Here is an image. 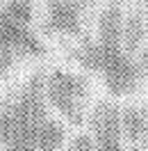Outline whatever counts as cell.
<instances>
[{
  "label": "cell",
  "instance_id": "6da1fadb",
  "mask_svg": "<svg viewBox=\"0 0 148 151\" xmlns=\"http://www.w3.org/2000/svg\"><path fill=\"white\" fill-rule=\"evenodd\" d=\"M43 78V71L32 73L0 101V151H59L66 144L64 124L50 114Z\"/></svg>",
  "mask_w": 148,
  "mask_h": 151
},
{
  "label": "cell",
  "instance_id": "7a4b0ae2",
  "mask_svg": "<svg viewBox=\"0 0 148 151\" xmlns=\"http://www.w3.org/2000/svg\"><path fill=\"white\" fill-rule=\"evenodd\" d=\"M123 2L110 0L98 19L96 37L82 39L68 50V60L80 64L84 71L96 73L112 96L134 94L144 80L139 62L123 44Z\"/></svg>",
  "mask_w": 148,
  "mask_h": 151
},
{
  "label": "cell",
  "instance_id": "3957f363",
  "mask_svg": "<svg viewBox=\"0 0 148 151\" xmlns=\"http://www.w3.org/2000/svg\"><path fill=\"white\" fill-rule=\"evenodd\" d=\"M32 0H7L0 7V78L9 76L18 60L43 57V39L32 28Z\"/></svg>",
  "mask_w": 148,
  "mask_h": 151
},
{
  "label": "cell",
  "instance_id": "277c9868",
  "mask_svg": "<svg viewBox=\"0 0 148 151\" xmlns=\"http://www.w3.org/2000/svg\"><path fill=\"white\" fill-rule=\"evenodd\" d=\"M43 92L48 105L59 112L71 126L87 122V105L91 99V83L82 73L66 69H53L43 78Z\"/></svg>",
  "mask_w": 148,
  "mask_h": 151
},
{
  "label": "cell",
  "instance_id": "5b68a950",
  "mask_svg": "<svg viewBox=\"0 0 148 151\" xmlns=\"http://www.w3.org/2000/svg\"><path fill=\"white\" fill-rule=\"evenodd\" d=\"M87 126L96 151H125L121 105H116L114 101H98L87 114Z\"/></svg>",
  "mask_w": 148,
  "mask_h": 151
},
{
  "label": "cell",
  "instance_id": "8992f818",
  "mask_svg": "<svg viewBox=\"0 0 148 151\" xmlns=\"http://www.w3.org/2000/svg\"><path fill=\"white\" fill-rule=\"evenodd\" d=\"M89 0H46L43 32L55 37L78 39L84 28V12Z\"/></svg>",
  "mask_w": 148,
  "mask_h": 151
},
{
  "label": "cell",
  "instance_id": "52a82bcc",
  "mask_svg": "<svg viewBox=\"0 0 148 151\" xmlns=\"http://www.w3.org/2000/svg\"><path fill=\"white\" fill-rule=\"evenodd\" d=\"M123 140L130 151H141L144 140V105H125L121 108Z\"/></svg>",
  "mask_w": 148,
  "mask_h": 151
},
{
  "label": "cell",
  "instance_id": "ba28073f",
  "mask_svg": "<svg viewBox=\"0 0 148 151\" xmlns=\"http://www.w3.org/2000/svg\"><path fill=\"white\" fill-rule=\"evenodd\" d=\"M148 25L141 12H130L123 16V44L130 55H139V50L146 46Z\"/></svg>",
  "mask_w": 148,
  "mask_h": 151
},
{
  "label": "cell",
  "instance_id": "9c48e42d",
  "mask_svg": "<svg viewBox=\"0 0 148 151\" xmlns=\"http://www.w3.org/2000/svg\"><path fill=\"white\" fill-rule=\"evenodd\" d=\"M66 151H96V144H93L89 133H78L73 140L68 142Z\"/></svg>",
  "mask_w": 148,
  "mask_h": 151
},
{
  "label": "cell",
  "instance_id": "30bf717a",
  "mask_svg": "<svg viewBox=\"0 0 148 151\" xmlns=\"http://www.w3.org/2000/svg\"><path fill=\"white\" fill-rule=\"evenodd\" d=\"M137 62H139V69L144 71V73L148 76V44L141 50H139V57H137Z\"/></svg>",
  "mask_w": 148,
  "mask_h": 151
},
{
  "label": "cell",
  "instance_id": "8fae6325",
  "mask_svg": "<svg viewBox=\"0 0 148 151\" xmlns=\"http://www.w3.org/2000/svg\"><path fill=\"white\" fill-rule=\"evenodd\" d=\"M141 151H148V105H144V140H141Z\"/></svg>",
  "mask_w": 148,
  "mask_h": 151
},
{
  "label": "cell",
  "instance_id": "7c38bea8",
  "mask_svg": "<svg viewBox=\"0 0 148 151\" xmlns=\"http://www.w3.org/2000/svg\"><path fill=\"white\" fill-rule=\"evenodd\" d=\"M144 7H146V14H148V0H144Z\"/></svg>",
  "mask_w": 148,
  "mask_h": 151
},
{
  "label": "cell",
  "instance_id": "4fadbf2b",
  "mask_svg": "<svg viewBox=\"0 0 148 151\" xmlns=\"http://www.w3.org/2000/svg\"><path fill=\"white\" fill-rule=\"evenodd\" d=\"M0 5H2V0H0Z\"/></svg>",
  "mask_w": 148,
  "mask_h": 151
}]
</instances>
